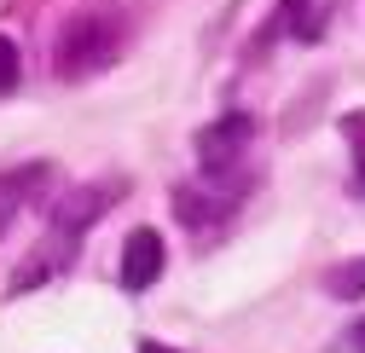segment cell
<instances>
[{"label":"cell","mask_w":365,"mask_h":353,"mask_svg":"<svg viewBox=\"0 0 365 353\" xmlns=\"http://www.w3.org/2000/svg\"><path fill=\"white\" fill-rule=\"evenodd\" d=\"M110 197H116V186H81V191H70V197L58 203V214H53V238H47V249H35L24 267H18L12 295H24V290H35V284H47L53 273H64L70 255H76V232L93 226V220L110 209Z\"/></svg>","instance_id":"1"},{"label":"cell","mask_w":365,"mask_h":353,"mask_svg":"<svg viewBox=\"0 0 365 353\" xmlns=\"http://www.w3.org/2000/svg\"><path fill=\"white\" fill-rule=\"evenodd\" d=\"M116 53H122V29H116V18H105V12H81V18L64 23V35H58V58H53V64H58L64 81H87V75L110 70Z\"/></svg>","instance_id":"2"},{"label":"cell","mask_w":365,"mask_h":353,"mask_svg":"<svg viewBox=\"0 0 365 353\" xmlns=\"http://www.w3.org/2000/svg\"><path fill=\"white\" fill-rule=\"evenodd\" d=\"M250 139H255V116H244V110L209 122L203 134H197V168L209 174V180H226V168L250 151Z\"/></svg>","instance_id":"3"},{"label":"cell","mask_w":365,"mask_h":353,"mask_svg":"<svg viewBox=\"0 0 365 353\" xmlns=\"http://www.w3.org/2000/svg\"><path fill=\"white\" fill-rule=\"evenodd\" d=\"M163 267H168V249H163V232H151V226H140L128 243H122V290L128 295H145L157 278H163Z\"/></svg>","instance_id":"4"},{"label":"cell","mask_w":365,"mask_h":353,"mask_svg":"<svg viewBox=\"0 0 365 353\" xmlns=\"http://www.w3.org/2000/svg\"><path fill=\"white\" fill-rule=\"evenodd\" d=\"M279 29L302 47H313L325 35V0H279Z\"/></svg>","instance_id":"5"},{"label":"cell","mask_w":365,"mask_h":353,"mask_svg":"<svg viewBox=\"0 0 365 353\" xmlns=\"http://www.w3.org/2000/svg\"><path fill=\"white\" fill-rule=\"evenodd\" d=\"M41 180H47V168H18V174H0V238L12 232V220H18L24 197H29V186H41Z\"/></svg>","instance_id":"6"},{"label":"cell","mask_w":365,"mask_h":353,"mask_svg":"<svg viewBox=\"0 0 365 353\" xmlns=\"http://www.w3.org/2000/svg\"><path fill=\"white\" fill-rule=\"evenodd\" d=\"M331 295H336V301L365 295V260H342V267L331 273Z\"/></svg>","instance_id":"7"},{"label":"cell","mask_w":365,"mask_h":353,"mask_svg":"<svg viewBox=\"0 0 365 353\" xmlns=\"http://www.w3.org/2000/svg\"><path fill=\"white\" fill-rule=\"evenodd\" d=\"M342 134L354 139V186L365 191V116L354 110V116H342Z\"/></svg>","instance_id":"8"},{"label":"cell","mask_w":365,"mask_h":353,"mask_svg":"<svg viewBox=\"0 0 365 353\" xmlns=\"http://www.w3.org/2000/svg\"><path fill=\"white\" fill-rule=\"evenodd\" d=\"M12 87H18V47L0 35V93H12Z\"/></svg>","instance_id":"9"},{"label":"cell","mask_w":365,"mask_h":353,"mask_svg":"<svg viewBox=\"0 0 365 353\" xmlns=\"http://www.w3.org/2000/svg\"><path fill=\"white\" fill-rule=\"evenodd\" d=\"M348 342H354V353H365V319L354 325V336H348Z\"/></svg>","instance_id":"10"},{"label":"cell","mask_w":365,"mask_h":353,"mask_svg":"<svg viewBox=\"0 0 365 353\" xmlns=\"http://www.w3.org/2000/svg\"><path fill=\"white\" fill-rule=\"evenodd\" d=\"M140 353H174V347H163V342H140Z\"/></svg>","instance_id":"11"}]
</instances>
